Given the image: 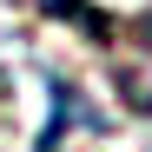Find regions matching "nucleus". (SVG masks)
I'll use <instances>...</instances> for the list:
<instances>
[{
	"label": "nucleus",
	"mask_w": 152,
	"mask_h": 152,
	"mask_svg": "<svg viewBox=\"0 0 152 152\" xmlns=\"http://www.w3.org/2000/svg\"><path fill=\"white\" fill-rule=\"evenodd\" d=\"M73 126H99V113L73 93V80H53V119H46V132H40V152H60Z\"/></svg>",
	"instance_id": "1"
},
{
	"label": "nucleus",
	"mask_w": 152,
	"mask_h": 152,
	"mask_svg": "<svg viewBox=\"0 0 152 152\" xmlns=\"http://www.w3.org/2000/svg\"><path fill=\"white\" fill-rule=\"evenodd\" d=\"M46 13H60V20H73V27H86V33H99V40H113V20L99 13V7H86V0H40Z\"/></svg>",
	"instance_id": "2"
},
{
	"label": "nucleus",
	"mask_w": 152,
	"mask_h": 152,
	"mask_svg": "<svg viewBox=\"0 0 152 152\" xmlns=\"http://www.w3.org/2000/svg\"><path fill=\"white\" fill-rule=\"evenodd\" d=\"M0 86H7V80H0Z\"/></svg>",
	"instance_id": "3"
}]
</instances>
